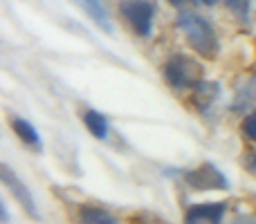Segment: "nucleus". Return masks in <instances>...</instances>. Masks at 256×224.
Here are the masks:
<instances>
[{"label":"nucleus","instance_id":"obj_1","mask_svg":"<svg viewBox=\"0 0 256 224\" xmlns=\"http://www.w3.org/2000/svg\"><path fill=\"white\" fill-rule=\"evenodd\" d=\"M178 25L184 31L186 43L204 58H214L218 52V38L214 34V27L209 25V20H204L202 16H196V13H180L178 18Z\"/></svg>","mask_w":256,"mask_h":224},{"label":"nucleus","instance_id":"obj_2","mask_svg":"<svg viewBox=\"0 0 256 224\" xmlns=\"http://www.w3.org/2000/svg\"><path fill=\"white\" fill-rule=\"evenodd\" d=\"M164 79L173 88H196L202 83V67L186 56H171L164 63Z\"/></svg>","mask_w":256,"mask_h":224},{"label":"nucleus","instance_id":"obj_3","mask_svg":"<svg viewBox=\"0 0 256 224\" xmlns=\"http://www.w3.org/2000/svg\"><path fill=\"white\" fill-rule=\"evenodd\" d=\"M120 11L137 36L150 34V29H153V16H155L153 2H148V0H122Z\"/></svg>","mask_w":256,"mask_h":224},{"label":"nucleus","instance_id":"obj_4","mask_svg":"<svg viewBox=\"0 0 256 224\" xmlns=\"http://www.w3.org/2000/svg\"><path fill=\"white\" fill-rule=\"evenodd\" d=\"M184 182L196 191H225L230 186L222 171H218L214 164H202L184 175Z\"/></svg>","mask_w":256,"mask_h":224},{"label":"nucleus","instance_id":"obj_5","mask_svg":"<svg viewBox=\"0 0 256 224\" xmlns=\"http://www.w3.org/2000/svg\"><path fill=\"white\" fill-rule=\"evenodd\" d=\"M0 180H2V184L9 189V193L14 195V198L18 200V204H20L22 209H25V213L30 218H34V220H38V211H36V202L34 198H32L30 189H27L25 184H22L20 180H18L16 175H14L12 171H9V166H0Z\"/></svg>","mask_w":256,"mask_h":224},{"label":"nucleus","instance_id":"obj_6","mask_svg":"<svg viewBox=\"0 0 256 224\" xmlns=\"http://www.w3.org/2000/svg\"><path fill=\"white\" fill-rule=\"evenodd\" d=\"M225 202H209V204H196L186 211L184 224H220L225 218Z\"/></svg>","mask_w":256,"mask_h":224},{"label":"nucleus","instance_id":"obj_7","mask_svg":"<svg viewBox=\"0 0 256 224\" xmlns=\"http://www.w3.org/2000/svg\"><path fill=\"white\" fill-rule=\"evenodd\" d=\"M76 222L79 224H120L108 211H104V209H99V207H92V204H84V207L79 209Z\"/></svg>","mask_w":256,"mask_h":224},{"label":"nucleus","instance_id":"obj_8","mask_svg":"<svg viewBox=\"0 0 256 224\" xmlns=\"http://www.w3.org/2000/svg\"><path fill=\"white\" fill-rule=\"evenodd\" d=\"M12 128H14V132L18 135L20 141H25V144L32 146V148L40 150V137H38L36 128L32 126L30 121H25V119H12Z\"/></svg>","mask_w":256,"mask_h":224},{"label":"nucleus","instance_id":"obj_9","mask_svg":"<svg viewBox=\"0 0 256 224\" xmlns=\"http://www.w3.org/2000/svg\"><path fill=\"white\" fill-rule=\"evenodd\" d=\"M76 2L84 7V11L88 13V16L92 18V20L97 22V25L102 27L104 31H110L112 29L110 22H108V13H106V9H104L102 0H76Z\"/></svg>","mask_w":256,"mask_h":224},{"label":"nucleus","instance_id":"obj_10","mask_svg":"<svg viewBox=\"0 0 256 224\" xmlns=\"http://www.w3.org/2000/svg\"><path fill=\"white\" fill-rule=\"evenodd\" d=\"M84 123H86V128L90 130V135H92V137H97V139H106V135H108V119L104 117L102 112L88 110L84 114Z\"/></svg>","mask_w":256,"mask_h":224},{"label":"nucleus","instance_id":"obj_11","mask_svg":"<svg viewBox=\"0 0 256 224\" xmlns=\"http://www.w3.org/2000/svg\"><path fill=\"white\" fill-rule=\"evenodd\" d=\"M216 94H218V85H214V83H200V85H196V94H194V103L198 108H207L209 103L216 99Z\"/></svg>","mask_w":256,"mask_h":224},{"label":"nucleus","instance_id":"obj_12","mask_svg":"<svg viewBox=\"0 0 256 224\" xmlns=\"http://www.w3.org/2000/svg\"><path fill=\"white\" fill-rule=\"evenodd\" d=\"M243 132L250 137L252 141H256V112H252V114H248V117L243 119Z\"/></svg>","mask_w":256,"mask_h":224},{"label":"nucleus","instance_id":"obj_13","mask_svg":"<svg viewBox=\"0 0 256 224\" xmlns=\"http://www.w3.org/2000/svg\"><path fill=\"white\" fill-rule=\"evenodd\" d=\"M225 4L232 9V11H245V0H225Z\"/></svg>","mask_w":256,"mask_h":224},{"label":"nucleus","instance_id":"obj_14","mask_svg":"<svg viewBox=\"0 0 256 224\" xmlns=\"http://www.w3.org/2000/svg\"><path fill=\"white\" fill-rule=\"evenodd\" d=\"M245 168H248L252 175H256V153H250L248 157H245Z\"/></svg>","mask_w":256,"mask_h":224},{"label":"nucleus","instance_id":"obj_15","mask_svg":"<svg viewBox=\"0 0 256 224\" xmlns=\"http://www.w3.org/2000/svg\"><path fill=\"white\" fill-rule=\"evenodd\" d=\"M168 2H171V4H173V7H178V9H180V7H182V4H184V0H168Z\"/></svg>","mask_w":256,"mask_h":224},{"label":"nucleus","instance_id":"obj_16","mask_svg":"<svg viewBox=\"0 0 256 224\" xmlns=\"http://www.w3.org/2000/svg\"><path fill=\"white\" fill-rule=\"evenodd\" d=\"M202 2H204V4H209V7H214V4H216L218 0H202Z\"/></svg>","mask_w":256,"mask_h":224}]
</instances>
